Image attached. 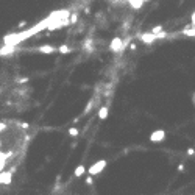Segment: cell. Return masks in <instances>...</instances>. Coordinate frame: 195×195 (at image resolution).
<instances>
[{
    "instance_id": "cell-1",
    "label": "cell",
    "mask_w": 195,
    "mask_h": 195,
    "mask_svg": "<svg viewBox=\"0 0 195 195\" xmlns=\"http://www.w3.org/2000/svg\"><path fill=\"white\" fill-rule=\"evenodd\" d=\"M106 167V159H100V161H97L95 164H92L89 169H87V173L89 175H99L100 172H103V169Z\"/></svg>"
},
{
    "instance_id": "cell-2",
    "label": "cell",
    "mask_w": 195,
    "mask_h": 195,
    "mask_svg": "<svg viewBox=\"0 0 195 195\" xmlns=\"http://www.w3.org/2000/svg\"><path fill=\"white\" fill-rule=\"evenodd\" d=\"M109 50H111V52H116V53L122 52V50H123V41H122V38H114V39L111 41V44H109Z\"/></svg>"
},
{
    "instance_id": "cell-3",
    "label": "cell",
    "mask_w": 195,
    "mask_h": 195,
    "mask_svg": "<svg viewBox=\"0 0 195 195\" xmlns=\"http://www.w3.org/2000/svg\"><path fill=\"white\" fill-rule=\"evenodd\" d=\"M164 137H165V131H162V130H158V131H153V133H151V136H150V141H151V142H161Z\"/></svg>"
},
{
    "instance_id": "cell-4",
    "label": "cell",
    "mask_w": 195,
    "mask_h": 195,
    "mask_svg": "<svg viewBox=\"0 0 195 195\" xmlns=\"http://www.w3.org/2000/svg\"><path fill=\"white\" fill-rule=\"evenodd\" d=\"M13 172H0V184H11Z\"/></svg>"
},
{
    "instance_id": "cell-5",
    "label": "cell",
    "mask_w": 195,
    "mask_h": 195,
    "mask_svg": "<svg viewBox=\"0 0 195 195\" xmlns=\"http://www.w3.org/2000/svg\"><path fill=\"white\" fill-rule=\"evenodd\" d=\"M17 45H10V44H5L2 49H0V56L2 55H11L13 52H16Z\"/></svg>"
},
{
    "instance_id": "cell-6",
    "label": "cell",
    "mask_w": 195,
    "mask_h": 195,
    "mask_svg": "<svg viewBox=\"0 0 195 195\" xmlns=\"http://www.w3.org/2000/svg\"><path fill=\"white\" fill-rule=\"evenodd\" d=\"M41 53H55V52H58V47H53V45H42V47H39L38 49Z\"/></svg>"
},
{
    "instance_id": "cell-7",
    "label": "cell",
    "mask_w": 195,
    "mask_h": 195,
    "mask_svg": "<svg viewBox=\"0 0 195 195\" xmlns=\"http://www.w3.org/2000/svg\"><path fill=\"white\" fill-rule=\"evenodd\" d=\"M106 117H108V106H102L100 111H99V119L105 120Z\"/></svg>"
},
{
    "instance_id": "cell-8",
    "label": "cell",
    "mask_w": 195,
    "mask_h": 195,
    "mask_svg": "<svg viewBox=\"0 0 195 195\" xmlns=\"http://www.w3.org/2000/svg\"><path fill=\"white\" fill-rule=\"evenodd\" d=\"M84 172H86V167H84V165L81 164V165L75 167V172H73V175H75V176H81V175H83Z\"/></svg>"
},
{
    "instance_id": "cell-9",
    "label": "cell",
    "mask_w": 195,
    "mask_h": 195,
    "mask_svg": "<svg viewBox=\"0 0 195 195\" xmlns=\"http://www.w3.org/2000/svg\"><path fill=\"white\" fill-rule=\"evenodd\" d=\"M58 52H59V53H69V52H72V49H69L67 45H59V47H58Z\"/></svg>"
},
{
    "instance_id": "cell-10",
    "label": "cell",
    "mask_w": 195,
    "mask_h": 195,
    "mask_svg": "<svg viewBox=\"0 0 195 195\" xmlns=\"http://www.w3.org/2000/svg\"><path fill=\"white\" fill-rule=\"evenodd\" d=\"M183 35H186V36H195V27H190L189 30H184Z\"/></svg>"
},
{
    "instance_id": "cell-11",
    "label": "cell",
    "mask_w": 195,
    "mask_h": 195,
    "mask_svg": "<svg viewBox=\"0 0 195 195\" xmlns=\"http://www.w3.org/2000/svg\"><path fill=\"white\" fill-rule=\"evenodd\" d=\"M69 136H72V137L78 136V130H77V128H70V130H69Z\"/></svg>"
},
{
    "instance_id": "cell-12",
    "label": "cell",
    "mask_w": 195,
    "mask_h": 195,
    "mask_svg": "<svg viewBox=\"0 0 195 195\" xmlns=\"http://www.w3.org/2000/svg\"><path fill=\"white\" fill-rule=\"evenodd\" d=\"M92 183H94V179H92V175H89V176L86 178V184H87V186H91Z\"/></svg>"
},
{
    "instance_id": "cell-13",
    "label": "cell",
    "mask_w": 195,
    "mask_h": 195,
    "mask_svg": "<svg viewBox=\"0 0 195 195\" xmlns=\"http://www.w3.org/2000/svg\"><path fill=\"white\" fill-rule=\"evenodd\" d=\"M190 27H195V11L192 14V19H190Z\"/></svg>"
},
{
    "instance_id": "cell-14",
    "label": "cell",
    "mask_w": 195,
    "mask_h": 195,
    "mask_svg": "<svg viewBox=\"0 0 195 195\" xmlns=\"http://www.w3.org/2000/svg\"><path fill=\"white\" fill-rule=\"evenodd\" d=\"M193 153H195L193 148H189V150H187V155H193Z\"/></svg>"
},
{
    "instance_id": "cell-15",
    "label": "cell",
    "mask_w": 195,
    "mask_h": 195,
    "mask_svg": "<svg viewBox=\"0 0 195 195\" xmlns=\"http://www.w3.org/2000/svg\"><path fill=\"white\" fill-rule=\"evenodd\" d=\"M192 102H193V105H195V94H193V97H192Z\"/></svg>"
}]
</instances>
